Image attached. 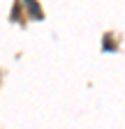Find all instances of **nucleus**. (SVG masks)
I'll return each mask as SVG.
<instances>
[{"label": "nucleus", "instance_id": "nucleus-1", "mask_svg": "<svg viewBox=\"0 0 125 129\" xmlns=\"http://www.w3.org/2000/svg\"><path fill=\"white\" fill-rule=\"evenodd\" d=\"M23 3H26V5L30 7V12H33V16H35V19H39V7H37V5L33 3V0H23Z\"/></svg>", "mask_w": 125, "mask_h": 129}]
</instances>
